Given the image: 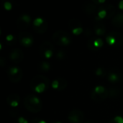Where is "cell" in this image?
<instances>
[{"label":"cell","instance_id":"1","mask_svg":"<svg viewBox=\"0 0 123 123\" xmlns=\"http://www.w3.org/2000/svg\"><path fill=\"white\" fill-rule=\"evenodd\" d=\"M24 106L30 112L37 113L41 111L43 104L41 100L34 94H29L24 99Z\"/></svg>","mask_w":123,"mask_h":123},{"label":"cell","instance_id":"2","mask_svg":"<svg viewBox=\"0 0 123 123\" xmlns=\"http://www.w3.org/2000/svg\"><path fill=\"white\" fill-rule=\"evenodd\" d=\"M53 41L59 46H67L71 43L70 34L63 30H57L52 35Z\"/></svg>","mask_w":123,"mask_h":123},{"label":"cell","instance_id":"3","mask_svg":"<svg viewBox=\"0 0 123 123\" xmlns=\"http://www.w3.org/2000/svg\"><path fill=\"white\" fill-rule=\"evenodd\" d=\"M42 83H44L46 84L47 87L48 88V86H50V79L45 76H43V75H37L35 76H34L31 81H30V87L32 90H35V87L42 84Z\"/></svg>","mask_w":123,"mask_h":123},{"label":"cell","instance_id":"4","mask_svg":"<svg viewBox=\"0 0 123 123\" xmlns=\"http://www.w3.org/2000/svg\"><path fill=\"white\" fill-rule=\"evenodd\" d=\"M68 119L71 123H82L84 120V114L81 110H72L68 114Z\"/></svg>","mask_w":123,"mask_h":123},{"label":"cell","instance_id":"5","mask_svg":"<svg viewBox=\"0 0 123 123\" xmlns=\"http://www.w3.org/2000/svg\"><path fill=\"white\" fill-rule=\"evenodd\" d=\"M18 39L20 43L25 47L30 46L33 43V37L27 32H21L18 35Z\"/></svg>","mask_w":123,"mask_h":123},{"label":"cell","instance_id":"6","mask_svg":"<svg viewBox=\"0 0 123 123\" xmlns=\"http://www.w3.org/2000/svg\"><path fill=\"white\" fill-rule=\"evenodd\" d=\"M9 58L14 63H19L24 58V53L21 49L14 48L10 52Z\"/></svg>","mask_w":123,"mask_h":123},{"label":"cell","instance_id":"7","mask_svg":"<svg viewBox=\"0 0 123 123\" xmlns=\"http://www.w3.org/2000/svg\"><path fill=\"white\" fill-rule=\"evenodd\" d=\"M30 20H31V18L29 15L22 14L18 18L17 21V27H18L19 30L27 29L30 25Z\"/></svg>","mask_w":123,"mask_h":123},{"label":"cell","instance_id":"8","mask_svg":"<svg viewBox=\"0 0 123 123\" xmlns=\"http://www.w3.org/2000/svg\"><path fill=\"white\" fill-rule=\"evenodd\" d=\"M19 100H20L19 96L15 93H12V94H9L6 98L7 104L12 107H15L18 106Z\"/></svg>","mask_w":123,"mask_h":123},{"label":"cell","instance_id":"9","mask_svg":"<svg viewBox=\"0 0 123 123\" xmlns=\"http://www.w3.org/2000/svg\"><path fill=\"white\" fill-rule=\"evenodd\" d=\"M110 95V92H109V90L106 89L105 92H104L103 94H97L94 90H93L91 93V97L93 100H94L95 102H102L104 101L105 99H106L107 98V97Z\"/></svg>","mask_w":123,"mask_h":123},{"label":"cell","instance_id":"10","mask_svg":"<svg viewBox=\"0 0 123 123\" xmlns=\"http://www.w3.org/2000/svg\"><path fill=\"white\" fill-rule=\"evenodd\" d=\"M112 25L117 28L123 26V12H118L112 18Z\"/></svg>","mask_w":123,"mask_h":123},{"label":"cell","instance_id":"11","mask_svg":"<svg viewBox=\"0 0 123 123\" xmlns=\"http://www.w3.org/2000/svg\"><path fill=\"white\" fill-rule=\"evenodd\" d=\"M109 35L113 36V37L115 38V40H116V44H115V47H121V46H123V35H122L120 32L113 30V31L110 32Z\"/></svg>","mask_w":123,"mask_h":123},{"label":"cell","instance_id":"12","mask_svg":"<svg viewBox=\"0 0 123 123\" xmlns=\"http://www.w3.org/2000/svg\"><path fill=\"white\" fill-rule=\"evenodd\" d=\"M48 50H54V47L53 45V44L51 43V42L50 41H48V40H45L44 42H43L41 43V45H40V48H39V50H40V55H43L44 53Z\"/></svg>","mask_w":123,"mask_h":123},{"label":"cell","instance_id":"13","mask_svg":"<svg viewBox=\"0 0 123 123\" xmlns=\"http://www.w3.org/2000/svg\"><path fill=\"white\" fill-rule=\"evenodd\" d=\"M99 11L102 10V9L105 10L107 12V18H111L112 17H113L114 14H115V11H116L115 6L113 5H112V4L107 5V6H99Z\"/></svg>","mask_w":123,"mask_h":123},{"label":"cell","instance_id":"14","mask_svg":"<svg viewBox=\"0 0 123 123\" xmlns=\"http://www.w3.org/2000/svg\"><path fill=\"white\" fill-rule=\"evenodd\" d=\"M97 5L93 4V2H87L85 6H84V12L89 14V15H92L94 14L95 12H96V10H97Z\"/></svg>","mask_w":123,"mask_h":123},{"label":"cell","instance_id":"15","mask_svg":"<svg viewBox=\"0 0 123 123\" xmlns=\"http://www.w3.org/2000/svg\"><path fill=\"white\" fill-rule=\"evenodd\" d=\"M94 29L95 31V33L97 35L102 36L105 33V26L102 22H97L94 24Z\"/></svg>","mask_w":123,"mask_h":123},{"label":"cell","instance_id":"16","mask_svg":"<svg viewBox=\"0 0 123 123\" xmlns=\"http://www.w3.org/2000/svg\"><path fill=\"white\" fill-rule=\"evenodd\" d=\"M68 27L72 30L78 27H81V22L78 19L73 18L68 22Z\"/></svg>","mask_w":123,"mask_h":123},{"label":"cell","instance_id":"17","mask_svg":"<svg viewBox=\"0 0 123 123\" xmlns=\"http://www.w3.org/2000/svg\"><path fill=\"white\" fill-rule=\"evenodd\" d=\"M48 30V23L45 21V22L39 26V27H33V30L36 33H38V34H43V33H45Z\"/></svg>","mask_w":123,"mask_h":123},{"label":"cell","instance_id":"18","mask_svg":"<svg viewBox=\"0 0 123 123\" xmlns=\"http://www.w3.org/2000/svg\"><path fill=\"white\" fill-rule=\"evenodd\" d=\"M22 70L17 66H12L9 68V69L7 70V77L9 76H15L17 74H18Z\"/></svg>","mask_w":123,"mask_h":123},{"label":"cell","instance_id":"19","mask_svg":"<svg viewBox=\"0 0 123 123\" xmlns=\"http://www.w3.org/2000/svg\"><path fill=\"white\" fill-rule=\"evenodd\" d=\"M22 77H23V72H22V71H21L18 74L13 76H9L8 79L10 81H12L13 83H17L21 81Z\"/></svg>","mask_w":123,"mask_h":123},{"label":"cell","instance_id":"20","mask_svg":"<svg viewBox=\"0 0 123 123\" xmlns=\"http://www.w3.org/2000/svg\"><path fill=\"white\" fill-rule=\"evenodd\" d=\"M58 81L59 82V88L58 89V91H63V89H65L67 87L68 82L64 78L59 77V78H58Z\"/></svg>","mask_w":123,"mask_h":123},{"label":"cell","instance_id":"21","mask_svg":"<svg viewBox=\"0 0 123 123\" xmlns=\"http://www.w3.org/2000/svg\"><path fill=\"white\" fill-rule=\"evenodd\" d=\"M119 79H120V77L116 73L112 72V73H110L108 75V80H109V81H110L112 83H115V82L118 81Z\"/></svg>","mask_w":123,"mask_h":123},{"label":"cell","instance_id":"22","mask_svg":"<svg viewBox=\"0 0 123 123\" xmlns=\"http://www.w3.org/2000/svg\"><path fill=\"white\" fill-rule=\"evenodd\" d=\"M39 67H40V70L42 71H48L50 68V64L48 63V62H42L41 63H40L39 65Z\"/></svg>","mask_w":123,"mask_h":123},{"label":"cell","instance_id":"23","mask_svg":"<svg viewBox=\"0 0 123 123\" xmlns=\"http://www.w3.org/2000/svg\"><path fill=\"white\" fill-rule=\"evenodd\" d=\"M94 40H95V39H94V38L89 39V40L87 41V43H86L87 48H88L89 50H92V51H97V50H99L98 48H97L94 46Z\"/></svg>","mask_w":123,"mask_h":123},{"label":"cell","instance_id":"24","mask_svg":"<svg viewBox=\"0 0 123 123\" xmlns=\"http://www.w3.org/2000/svg\"><path fill=\"white\" fill-rule=\"evenodd\" d=\"M47 89H48V87H47L46 84H44V83H42V84L37 85V86L35 87V89L34 91H35V92H37V93H42V92H45Z\"/></svg>","mask_w":123,"mask_h":123},{"label":"cell","instance_id":"25","mask_svg":"<svg viewBox=\"0 0 123 123\" xmlns=\"http://www.w3.org/2000/svg\"><path fill=\"white\" fill-rule=\"evenodd\" d=\"M106 40H107V43L110 45H111V46H115V44H116V40H115V38L113 36L110 35H108L106 37Z\"/></svg>","mask_w":123,"mask_h":123},{"label":"cell","instance_id":"26","mask_svg":"<svg viewBox=\"0 0 123 123\" xmlns=\"http://www.w3.org/2000/svg\"><path fill=\"white\" fill-rule=\"evenodd\" d=\"M109 92H110V97H117L120 94V89H116V88H111L109 90Z\"/></svg>","mask_w":123,"mask_h":123},{"label":"cell","instance_id":"27","mask_svg":"<svg viewBox=\"0 0 123 123\" xmlns=\"http://www.w3.org/2000/svg\"><path fill=\"white\" fill-rule=\"evenodd\" d=\"M44 22H45V21H44L43 19H42L40 17H37V18H36L34 20V22H33V26H35V27H39V26L42 25Z\"/></svg>","mask_w":123,"mask_h":123},{"label":"cell","instance_id":"28","mask_svg":"<svg viewBox=\"0 0 123 123\" xmlns=\"http://www.w3.org/2000/svg\"><path fill=\"white\" fill-rule=\"evenodd\" d=\"M94 46L97 48H102L104 45V42L103 40L101 39V38H97V39H95L94 40Z\"/></svg>","mask_w":123,"mask_h":123},{"label":"cell","instance_id":"29","mask_svg":"<svg viewBox=\"0 0 123 123\" xmlns=\"http://www.w3.org/2000/svg\"><path fill=\"white\" fill-rule=\"evenodd\" d=\"M94 92H95L97 94H103L104 92H105L106 89H105L104 86H96V87L94 88Z\"/></svg>","mask_w":123,"mask_h":123},{"label":"cell","instance_id":"30","mask_svg":"<svg viewBox=\"0 0 123 123\" xmlns=\"http://www.w3.org/2000/svg\"><path fill=\"white\" fill-rule=\"evenodd\" d=\"M56 58L58 59H60V60H63L66 58V54H65V52L62 50H58L57 53H56Z\"/></svg>","mask_w":123,"mask_h":123},{"label":"cell","instance_id":"31","mask_svg":"<svg viewBox=\"0 0 123 123\" xmlns=\"http://www.w3.org/2000/svg\"><path fill=\"white\" fill-rule=\"evenodd\" d=\"M105 74H106V73H105V70L102 68H98L96 70V75L98 76H105Z\"/></svg>","mask_w":123,"mask_h":123},{"label":"cell","instance_id":"32","mask_svg":"<svg viewBox=\"0 0 123 123\" xmlns=\"http://www.w3.org/2000/svg\"><path fill=\"white\" fill-rule=\"evenodd\" d=\"M107 12L105 11V10H104V9H102V10H100L99 12H98V17H99V19H103V18H105V17H107Z\"/></svg>","mask_w":123,"mask_h":123},{"label":"cell","instance_id":"33","mask_svg":"<svg viewBox=\"0 0 123 123\" xmlns=\"http://www.w3.org/2000/svg\"><path fill=\"white\" fill-rule=\"evenodd\" d=\"M53 50H47V51H45V53H44V54H43V56L45 57V58H51V56L53 55Z\"/></svg>","mask_w":123,"mask_h":123},{"label":"cell","instance_id":"34","mask_svg":"<svg viewBox=\"0 0 123 123\" xmlns=\"http://www.w3.org/2000/svg\"><path fill=\"white\" fill-rule=\"evenodd\" d=\"M82 32H83V28L82 27H78V28H76V29H74V30H72V32L74 35H80Z\"/></svg>","mask_w":123,"mask_h":123},{"label":"cell","instance_id":"35","mask_svg":"<svg viewBox=\"0 0 123 123\" xmlns=\"http://www.w3.org/2000/svg\"><path fill=\"white\" fill-rule=\"evenodd\" d=\"M52 87H53V89H58V88H59V82H58V79H55V80H54V81L52 82Z\"/></svg>","mask_w":123,"mask_h":123},{"label":"cell","instance_id":"36","mask_svg":"<svg viewBox=\"0 0 123 123\" xmlns=\"http://www.w3.org/2000/svg\"><path fill=\"white\" fill-rule=\"evenodd\" d=\"M4 8H5L6 10H10V9H12V4H11L10 2H9V1H6V2H4Z\"/></svg>","mask_w":123,"mask_h":123},{"label":"cell","instance_id":"37","mask_svg":"<svg viewBox=\"0 0 123 123\" xmlns=\"http://www.w3.org/2000/svg\"><path fill=\"white\" fill-rule=\"evenodd\" d=\"M113 120L116 123H123V118L121 116H116Z\"/></svg>","mask_w":123,"mask_h":123},{"label":"cell","instance_id":"38","mask_svg":"<svg viewBox=\"0 0 123 123\" xmlns=\"http://www.w3.org/2000/svg\"><path fill=\"white\" fill-rule=\"evenodd\" d=\"M19 123H28V121L22 117H19L17 120Z\"/></svg>","mask_w":123,"mask_h":123},{"label":"cell","instance_id":"39","mask_svg":"<svg viewBox=\"0 0 123 123\" xmlns=\"http://www.w3.org/2000/svg\"><path fill=\"white\" fill-rule=\"evenodd\" d=\"M6 60L3 58V57H1V58H0V66H1V67H4L6 63Z\"/></svg>","mask_w":123,"mask_h":123},{"label":"cell","instance_id":"40","mask_svg":"<svg viewBox=\"0 0 123 123\" xmlns=\"http://www.w3.org/2000/svg\"><path fill=\"white\" fill-rule=\"evenodd\" d=\"M6 40L8 41V42H11L14 40V36L12 35H8L6 37Z\"/></svg>","mask_w":123,"mask_h":123},{"label":"cell","instance_id":"41","mask_svg":"<svg viewBox=\"0 0 123 123\" xmlns=\"http://www.w3.org/2000/svg\"><path fill=\"white\" fill-rule=\"evenodd\" d=\"M85 35H86V36H87V37H89V36L92 35V30H91L89 28H87V29L86 30V33H85Z\"/></svg>","mask_w":123,"mask_h":123},{"label":"cell","instance_id":"42","mask_svg":"<svg viewBox=\"0 0 123 123\" xmlns=\"http://www.w3.org/2000/svg\"><path fill=\"white\" fill-rule=\"evenodd\" d=\"M40 121V119H38V118H34L33 120H32V121L30 122V123H38Z\"/></svg>","mask_w":123,"mask_h":123},{"label":"cell","instance_id":"43","mask_svg":"<svg viewBox=\"0 0 123 123\" xmlns=\"http://www.w3.org/2000/svg\"><path fill=\"white\" fill-rule=\"evenodd\" d=\"M119 8L121 9H123V1H120L119 2Z\"/></svg>","mask_w":123,"mask_h":123},{"label":"cell","instance_id":"44","mask_svg":"<svg viewBox=\"0 0 123 123\" xmlns=\"http://www.w3.org/2000/svg\"><path fill=\"white\" fill-rule=\"evenodd\" d=\"M108 123H116L115 122V120H110V121Z\"/></svg>","mask_w":123,"mask_h":123},{"label":"cell","instance_id":"45","mask_svg":"<svg viewBox=\"0 0 123 123\" xmlns=\"http://www.w3.org/2000/svg\"><path fill=\"white\" fill-rule=\"evenodd\" d=\"M38 123H45L44 120H40V121Z\"/></svg>","mask_w":123,"mask_h":123},{"label":"cell","instance_id":"46","mask_svg":"<svg viewBox=\"0 0 123 123\" xmlns=\"http://www.w3.org/2000/svg\"><path fill=\"white\" fill-rule=\"evenodd\" d=\"M14 123H18V121L17 120V121H15V122H14Z\"/></svg>","mask_w":123,"mask_h":123},{"label":"cell","instance_id":"47","mask_svg":"<svg viewBox=\"0 0 123 123\" xmlns=\"http://www.w3.org/2000/svg\"></svg>","mask_w":123,"mask_h":123}]
</instances>
